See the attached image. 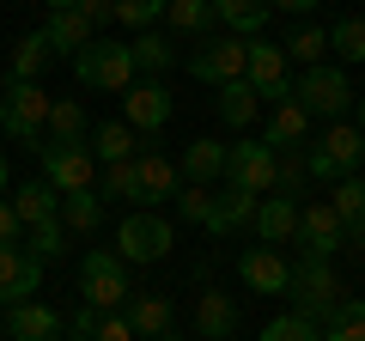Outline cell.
<instances>
[{
    "mask_svg": "<svg viewBox=\"0 0 365 341\" xmlns=\"http://www.w3.org/2000/svg\"><path fill=\"white\" fill-rule=\"evenodd\" d=\"M329 208L341 213V225L365 220V177H359V170H347V177H335V195H329Z\"/></svg>",
    "mask_w": 365,
    "mask_h": 341,
    "instance_id": "cell-39",
    "label": "cell"
},
{
    "mask_svg": "<svg viewBox=\"0 0 365 341\" xmlns=\"http://www.w3.org/2000/svg\"><path fill=\"white\" fill-rule=\"evenodd\" d=\"M365 165V134H359V122H329L323 134L311 141V153H304V170L311 177H323V183H335V177H347V170H359Z\"/></svg>",
    "mask_w": 365,
    "mask_h": 341,
    "instance_id": "cell-1",
    "label": "cell"
},
{
    "mask_svg": "<svg viewBox=\"0 0 365 341\" xmlns=\"http://www.w3.org/2000/svg\"><path fill=\"white\" fill-rule=\"evenodd\" d=\"M134 183H140L134 208H165V201H177L182 170L170 165V158H158V153H134Z\"/></svg>",
    "mask_w": 365,
    "mask_h": 341,
    "instance_id": "cell-15",
    "label": "cell"
},
{
    "mask_svg": "<svg viewBox=\"0 0 365 341\" xmlns=\"http://www.w3.org/2000/svg\"><path fill=\"white\" fill-rule=\"evenodd\" d=\"M213 92H220L213 104H220V122H225V128H250V122H256V104H262V98H256L250 79H225V86H213Z\"/></svg>",
    "mask_w": 365,
    "mask_h": 341,
    "instance_id": "cell-30",
    "label": "cell"
},
{
    "mask_svg": "<svg viewBox=\"0 0 365 341\" xmlns=\"http://www.w3.org/2000/svg\"><path fill=\"white\" fill-rule=\"evenodd\" d=\"M25 238V225H19V213H13V201L0 195V244H19Z\"/></svg>",
    "mask_w": 365,
    "mask_h": 341,
    "instance_id": "cell-46",
    "label": "cell"
},
{
    "mask_svg": "<svg viewBox=\"0 0 365 341\" xmlns=\"http://www.w3.org/2000/svg\"><path fill=\"white\" fill-rule=\"evenodd\" d=\"M274 158H280V146H268L262 134L256 141H232L225 146V183L250 189V195H268L274 189Z\"/></svg>",
    "mask_w": 365,
    "mask_h": 341,
    "instance_id": "cell-10",
    "label": "cell"
},
{
    "mask_svg": "<svg viewBox=\"0 0 365 341\" xmlns=\"http://www.w3.org/2000/svg\"><path fill=\"white\" fill-rule=\"evenodd\" d=\"M13 189V165H6V153H0V195Z\"/></svg>",
    "mask_w": 365,
    "mask_h": 341,
    "instance_id": "cell-48",
    "label": "cell"
},
{
    "mask_svg": "<svg viewBox=\"0 0 365 341\" xmlns=\"http://www.w3.org/2000/svg\"><path fill=\"white\" fill-rule=\"evenodd\" d=\"M353 122H359V134H365V98H359V110H353Z\"/></svg>",
    "mask_w": 365,
    "mask_h": 341,
    "instance_id": "cell-49",
    "label": "cell"
},
{
    "mask_svg": "<svg viewBox=\"0 0 365 341\" xmlns=\"http://www.w3.org/2000/svg\"><path fill=\"white\" fill-rule=\"evenodd\" d=\"M244 79L256 86V98H268V104H280V98H292L287 49H280V43H262V37H250V55H244Z\"/></svg>",
    "mask_w": 365,
    "mask_h": 341,
    "instance_id": "cell-11",
    "label": "cell"
},
{
    "mask_svg": "<svg viewBox=\"0 0 365 341\" xmlns=\"http://www.w3.org/2000/svg\"><path fill=\"white\" fill-rule=\"evenodd\" d=\"M43 37H49L55 55H79L91 37H98V25H91L79 6H61V13H49V25H43Z\"/></svg>",
    "mask_w": 365,
    "mask_h": 341,
    "instance_id": "cell-20",
    "label": "cell"
},
{
    "mask_svg": "<svg viewBox=\"0 0 365 341\" xmlns=\"http://www.w3.org/2000/svg\"><path fill=\"white\" fill-rule=\"evenodd\" d=\"M86 146H91L98 165H116V158H134V153H140V141H134V128H128L122 116H116V122H91Z\"/></svg>",
    "mask_w": 365,
    "mask_h": 341,
    "instance_id": "cell-24",
    "label": "cell"
},
{
    "mask_svg": "<svg viewBox=\"0 0 365 341\" xmlns=\"http://www.w3.org/2000/svg\"><path fill=\"white\" fill-rule=\"evenodd\" d=\"M43 6H49V13H61V6H73V0H43Z\"/></svg>",
    "mask_w": 365,
    "mask_h": 341,
    "instance_id": "cell-50",
    "label": "cell"
},
{
    "mask_svg": "<svg viewBox=\"0 0 365 341\" xmlns=\"http://www.w3.org/2000/svg\"><path fill=\"white\" fill-rule=\"evenodd\" d=\"M73 6L91 19V25H116V0H73Z\"/></svg>",
    "mask_w": 365,
    "mask_h": 341,
    "instance_id": "cell-45",
    "label": "cell"
},
{
    "mask_svg": "<svg viewBox=\"0 0 365 341\" xmlns=\"http://www.w3.org/2000/svg\"><path fill=\"white\" fill-rule=\"evenodd\" d=\"M250 220H256V195L250 189H220V201H213V238H232V232H250Z\"/></svg>",
    "mask_w": 365,
    "mask_h": 341,
    "instance_id": "cell-25",
    "label": "cell"
},
{
    "mask_svg": "<svg viewBox=\"0 0 365 341\" xmlns=\"http://www.w3.org/2000/svg\"><path fill=\"white\" fill-rule=\"evenodd\" d=\"M37 280H43V263L25 244H0V305L37 299Z\"/></svg>",
    "mask_w": 365,
    "mask_h": 341,
    "instance_id": "cell-16",
    "label": "cell"
},
{
    "mask_svg": "<svg viewBox=\"0 0 365 341\" xmlns=\"http://www.w3.org/2000/svg\"><path fill=\"white\" fill-rule=\"evenodd\" d=\"M256 341H323V329H317L304 311H287V317H274V323L262 329Z\"/></svg>",
    "mask_w": 365,
    "mask_h": 341,
    "instance_id": "cell-41",
    "label": "cell"
},
{
    "mask_svg": "<svg viewBox=\"0 0 365 341\" xmlns=\"http://www.w3.org/2000/svg\"><path fill=\"white\" fill-rule=\"evenodd\" d=\"M73 73L86 92H128L134 86V61H128V43L116 37H91L86 49L73 55Z\"/></svg>",
    "mask_w": 365,
    "mask_h": 341,
    "instance_id": "cell-3",
    "label": "cell"
},
{
    "mask_svg": "<svg viewBox=\"0 0 365 341\" xmlns=\"http://www.w3.org/2000/svg\"><path fill=\"white\" fill-rule=\"evenodd\" d=\"M287 299L299 305V311L311 317L317 329H323L329 305L341 299V280H335V263H329V256H299V263H292V280H287Z\"/></svg>",
    "mask_w": 365,
    "mask_h": 341,
    "instance_id": "cell-6",
    "label": "cell"
},
{
    "mask_svg": "<svg viewBox=\"0 0 365 341\" xmlns=\"http://www.w3.org/2000/svg\"><path fill=\"white\" fill-rule=\"evenodd\" d=\"M329 49H335L341 61H365V19H341V25L329 31Z\"/></svg>",
    "mask_w": 365,
    "mask_h": 341,
    "instance_id": "cell-42",
    "label": "cell"
},
{
    "mask_svg": "<svg viewBox=\"0 0 365 341\" xmlns=\"http://www.w3.org/2000/svg\"><path fill=\"white\" fill-rule=\"evenodd\" d=\"M128 61H134V73H146V79H165V67H177V43L165 37V31H134V43H128Z\"/></svg>",
    "mask_w": 365,
    "mask_h": 341,
    "instance_id": "cell-19",
    "label": "cell"
},
{
    "mask_svg": "<svg viewBox=\"0 0 365 341\" xmlns=\"http://www.w3.org/2000/svg\"><path fill=\"white\" fill-rule=\"evenodd\" d=\"M91 341H140V335H134L128 311H104V317H98V329H91Z\"/></svg>",
    "mask_w": 365,
    "mask_h": 341,
    "instance_id": "cell-44",
    "label": "cell"
},
{
    "mask_svg": "<svg viewBox=\"0 0 365 341\" xmlns=\"http://www.w3.org/2000/svg\"><path fill=\"white\" fill-rule=\"evenodd\" d=\"M213 0H165V31L170 37H213Z\"/></svg>",
    "mask_w": 365,
    "mask_h": 341,
    "instance_id": "cell-26",
    "label": "cell"
},
{
    "mask_svg": "<svg viewBox=\"0 0 365 341\" xmlns=\"http://www.w3.org/2000/svg\"><path fill=\"white\" fill-rule=\"evenodd\" d=\"M13 213H19V225H43V220L61 213V195H55L49 177H31V183L13 189Z\"/></svg>",
    "mask_w": 365,
    "mask_h": 341,
    "instance_id": "cell-23",
    "label": "cell"
},
{
    "mask_svg": "<svg viewBox=\"0 0 365 341\" xmlns=\"http://www.w3.org/2000/svg\"><path fill=\"white\" fill-rule=\"evenodd\" d=\"M122 311H128V323H134V335H140V341H158L170 329V299H165V292H128Z\"/></svg>",
    "mask_w": 365,
    "mask_h": 341,
    "instance_id": "cell-27",
    "label": "cell"
},
{
    "mask_svg": "<svg viewBox=\"0 0 365 341\" xmlns=\"http://www.w3.org/2000/svg\"><path fill=\"white\" fill-rule=\"evenodd\" d=\"M165 19V0H116V25L128 31H153Z\"/></svg>",
    "mask_w": 365,
    "mask_h": 341,
    "instance_id": "cell-43",
    "label": "cell"
},
{
    "mask_svg": "<svg viewBox=\"0 0 365 341\" xmlns=\"http://www.w3.org/2000/svg\"><path fill=\"white\" fill-rule=\"evenodd\" d=\"M55 61V49H49V37L43 31H31V37H19V49H13V67H6V79H43V67Z\"/></svg>",
    "mask_w": 365,
    "mask_h": 341,
    "instance_id": "cell-34",
    "label": "cell"
},
{
    "mask_svg": "<svg viewBox=\"0 0 365 341\" xmlns=\"http://www.w3.org/2000/svg\"><path fill=\"white\" fill-rule=\"evenodd\" d=\"M304 146H280V158H274V195H292L299 201V189H304Z\"/></svg>",
    "mask_w": 365,
    "mask_h": 341,
    "instance_id": "cell-37",
    "label": "cell"
},
{
    "mask_svg": "<svg viewBox=\"0 0 365 341\" xmlns=\"http://www.w3.org/2000/svg\"><path fill=\"white\" fill-rule=\"evenodd\" d=\"M177 170H182V183H220L225 177V146L220 141H189Z\"/></svg>",
    "mask_w": 365,
    "mask_h": 341,
    "instance_id": "cell-28",
    "label": "cell"
},
{
    "mask_svg": "<svg viewBox=\"0 0 365 341\" xmlns=\"http://www.w3.org/2000/svg\"><path fill=\"white\" fill-rule=\"evenodd\" d=\"M170 92H165V79H140V86H128L122 92V122H128L134 134H158L170 122Z\"/></svg>",
    "mask_w": 365,
    "mask_h": 341,
    "instance_id": "cell-14",
    "label": "cell"
},
{
    "mask_svg": "<svg viewBox=\"0 0 365 341\" xmlns=\"http://www.w3.org/2000/svg\"><path fill=\"white\" fill-rule=\"evenodd\" d=\"M323 341H365V299H335L329 305Z\"/></svg>",
    "mask_w": 365,
    "mask_h": 341,
    "instance_id": "cell-32",
    "label": "cell"
},
{
    "mask_svg": "<svg viewBox=\"0 0 365 341\" xmlns=\"http://www.w3.org/2000/svg\"><path fill=\"white\" fill-rule=\"evenodd\" d=\"M170 244H177V232H170V220L158 208H128V220L116 225V256L122 263H165Z\"/></svg>",
    "mask_w": 365,
    "mask_h": 341,
    "instance_id": "cell-5",
    "label": "cell"
},
{
    "mask_svg": "<svg viewBox=\"0 0 365 341\" xmlns=\"http://www.w3.org/2000/svg\"><path fill=\"white\" fill-rule=\"evenodd\" d=\"M49 104H55V98L43 92L37 79H6V98H0V128L13 134L19 146H31V153H37V146H43V122H49Z\"/></svg>",
    "mask_w": 365,
    "mask_h": 341,
    "instance_id": "cell-2",
    "label": "cell"
},
{
    "mask_svg": "<svg viewBox=\"0 0 365 341\" xmlns=\"http://www.w3.org/2000/svg\"><path fill=\"white\" fill-rule=\"evenodd\" d=\"M19 244H25L31 256H37V263H55V256H61V244H67L61 213H55V220H43V225H25V238H19Z\"/></svg>",
    "mask_w": 365,
    "mask_h": 341,
    "instance_id": "cell-35",
    "label": "cell"
},
{
    "mask_svg": "<svg viewBox=\"0 0 365 341\" xmlns=\"http://www.w3.org/2000/svg\"><path fill=\"white\" fill-rule=\"evenodd\" d=\"M158 341H182V335H170V329H165V335H158Z\"/></svg>",
    "mask_w": 365,
    "mask_h": 341,
    "instance_id": "cell-51",
    "label": "cell"
},
{
    "mask_svg": "<svg viewBox=\"0 0 365 341\" xmlns=\"http://www.w3.org/2000/svg\"><path fill=\"white\" fill-rule=\"evenodd\" d=\"M311 6H323V0H268V13H311Z\"/></svg>",
    "mask_w": 365,
    "mask_h": 341,
    "instance_id": "cell-47",
    "label": "cell"
},
{
    "mask_svg": "<svg viewBox=\"0 0 365 341\" xmlns=\"http://www.w3.org/2000/svg\"><path fill=\"white\" fill-rule=\"evenodd\" d=\"M213 19H220L225 31H237V37H262L268 0H213Z\"/></svg>",
    "mask_w": 365,
    "mask_h": 341,
    "instance_id": "cell-31",
    "label": "cell"
},
{
    "mask_svg": "<svg viewBox=\"0 0 365 341\" xmlns=\"http://www.w3.org/2000/svg\"><path fill=\"white\" fill-rule=\"evenodd\" d=\"M250 232H256L262 244H292V232H299V201H292V195H268V201H256V220H250Z\"/></svg>",
    "mask_w": 365,
    "mask_h": 341,
    "instance_id": "cell-18",
    "label": "cell"
},
{
    "mask_svg": "<svg viewBox=\"0 0 365 341\" xmlns=\"http://www.w3.org/2000/svg\"><path fill=\"white\" fill-rule=\"evenodd\" d=\"M292 244H304V256H329V263H335L341 250H347V225H341V213L329 208V201H311V208H299Z\"/></svg>",
    "mask_w": 365,
    "mask_h": 341,
    "instance_id": "cell-12",
    "label": "cell"
},
{
    "mask_svg": "<svg viewBox=\"0 0 365 341\" xmlns=\"http://www.w3.org/2000/svg\"><path fill=\"white\" fill-rule=\"evenodd\" d=\"M292 98L311 110V122H317V116L341 122V116L353 110V79L341 73V67H329V61H311L299 79H292Z\"/></svg>",
    "mask_w": 365,
    "mask_h": 341,
    "instance_id": "cell-4",
    "label": "cell"
},
{
    "mask_svg": "<svg viewBox=\"0 0 365 341\" xmlns=\"http://www.w3.org/2000/svg\"><path fill=\"white\" fill-rule=\"evenodd\" d=\"M237 280H244L256 299H287V280H292V263L280 256L274 244H262V250H244L237 256Z\"/></svg>",
    "mask_w": 365,
    "mask_h": 341,
    "instance_id": "cell-13",
    "label": "cell"
},
{
    "mask_svg": "<svg viewBox=\"0 0 365 341\" xmlns=\"http://www.w3.org/2000/svg\"><path fill=\"white\" fill-rule=\"evenodd\" d=\"M37 158H43V177L55 183V195H73V189L98 183V158H91L86 141H43Z\"/></svg>",
    "mask_w": 365,
    "mask_h": 341,
    "instance_id": "cell-8",
    "label": "cell"
},
{
    "mask_svg": "<svg viewBox=\"0 0 365 341\" xmlns=\"http://www.w3.org/2000/svg\"><path fill=\"white\" fill-rule=\"evenodd\" d=\"M213 201H220V189H213V183H182L177 189V213L189 225H213Z\"/></svg>",
    "mask_w": 365,
    "mask_h": 341,
    "instance_id": "cell-38",
    "label": "cell"
},
{
    "mask_svg": "<svg viewBox=\"0 0 365 341\" xmlns=\"http://www.w3.org/2000/svg\"><path fill=\"white\" fill-rule=\"evenodd\" d=\"M280 49H287V61L311 67V61H323V55H329V31H323V25H299L287 43H280Z\"/></svg>",
    "mask_w": 365,
    "mask_h": 341,
    "instance_id": "cell-40",
    "label": "cell"
},
{
    "mask_svg": "<svg viewBox=\"0 0 365 341\" xmlns=\"http://www.w3.org/2000/svg\"><path fill=\"white\" fill-rule=\"evenodd\" d=\"M244 55H250V37L225 31V37H201V49H189V73L201 86H225V79H244Z\"/></svg>",
    "mask_w": 365,
    "mask_h": 341,
    "instance_id": "cell-9",
    "label": "cell"
},
{
    "mask_svg": "<svg viewBox=\"0 0 365 341\" xmlns=\"http://www.w3.org/2000/svg\"><path fill=\"white\" fill-rule=\"evenodd\" d=\"M262 141L268 146H304L311 141V110L299 104V98H280L268 116V128H262Z\"/></svg>",
    "mask_w": 365,
    "mask_h": 341,
    "instance_id": "cell-22",
    "label": "cell"
},
{
    "mask_svg": "<svg viewBox=\"0 0 365 341\" xmlns=\"http://www.w3.org/2000/svg\"><path fill=\"white\" fill-rule=\"evenodd\" d=\"M195 335L201 341H225V335H237V305H232V292H201L195 299Z\"/></svg>",
    "mask_w": 365,
    "mask_h": 341,
    "instance_id": "cell-21",
    "label": "cell"
},
{
    "mask_svg": "<svg viewBox=\"0 0 365 341\" xmlns=\"http://www.w3.org/2000/svg\"><path fill=\"white\" fill-rule=\"evenodd\" d=\"M79 292H86V305H98V311H122L128 292H134L128 263H122L116 250H86V263H79Z\"/></svg>",
    "mask_w": 365,
    "mask_h": 341,
    "instance_id": "cell-7",
    "label": "cell"
},
{
    "mask_svg": "<svg viewBox=\"0 0 365 341\" xmlns=\"http://www.w3.org/2000/svg\"><path fill=\"white\" fill-rule=\"evenodd\" d=\"M61 323L67 317H55L49 305H37V299L6 305V341H61Z\"/></svg>",
    "mask_w": 365,
    "mask_h": 341,
    "instance_id": "cell-17",
    "label": "cell"
},
{
    "mask_svg": "<svg viewBox=\"0 0 365 341\" xmlns=\"http://www.w3.org/2000/svg\"><path fill=\"white\" fill-rule=\"evenodd\" d=\"M61 225H67V238H91L98 225H104V195H98V189L61 195Z\"/></svg>",
    "mask_w": 365,
    "mask_h": 341,
    "instance_id": "cell-29",
    "label": "cell"
},
{
    "mask_svg": "<svg viewBox=\"0 0 365 341\" xmlns=\"http://www.w3.org/2000/svg\"><path fill=\"white\" fill-rule=\"evenodd\" d=\"M91 189H98V195H110V201H128V208H134V195H140V183H134V158H116V165H104Z\"/></svg>",
    "mask_w": 365,
    "mask_h": 341,
    "instance_id": "cell-36",
    "label": "cell"
},
{
    "mask_svg": "<svg viewBox=\"0 0 365 341\" xmlns=\"http://www.w3.org/2000/svg\"><path fill=\"white\" fill-rule=\"evenodd\" d=\"M86 134H91V122L79 110V98H55L49 122H43V141H86Z\"/></svg>",
    "mask_w": 365,
    "mask_h": 341,
    "instance_id": "cell-33",
    "label": "cell"
}]
</instances>
